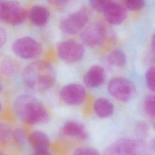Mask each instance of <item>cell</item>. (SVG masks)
<instances>
[{
    "label": "cell",
    "instance_id": "obj_1",
    "mask_svg": "<svg viewBox=\"0 0 155 155\" xmlns=\"http://www.w3.org/2000/svg\"><path fill=\"white\" fill-rule=\"evenodd\" d=\"M22 78L25 85L36 91H44L53 87L56 82L54 70L44 61H35L24 69Z\"/></svg>",
    "mask_w": 155,
    "mask_h": 155
},
{
    "label": "cell",
    "instance_id": "obj_2",
    "mask_svg": "<svg viewBox=\"0 0 155 155\" xmlns=\"http://www.w3.org/2000/svg\"><path fill=\"white\" fill-rule=\"evenodd\" d=\"M13 109L23 122L36 125L47 123L50 119L48 111L38 99L29 94H22L14 101Z\"/></svg>",
    "mask_w": 155,
    "mask_h": 155
},
{
    "label": "cell",
    "instance_id": "obj_3",
    "mask_svg": "<svg viewBox=\"0 0 155 155\" xmlns=\"http://www.w3.org/2000/svg\"><path fill=\"white\" fill-rule=\"evenodd\" d=\"M146 144L140 140L122 138L108 145L104 155H148Z\"/></svg>",
    "mask_w": 155,
    "mask_h": 155
},
{
    "label": "cell",
    "instance_id": "obj_4",
    "mask_svg": "<svg viewBox=\"0 0 155 155\" xmlns=\"http://www.w3.org/2000/svg\"><path fill=\"white\" fill-rule=\"evenodd\" d=\"M28 12L17 1H0V21L12 25L22 23L27 17Z\"/></svg>",
    "mask_w": 155,
    "mask_h": 155
},
{
    "label": "cell",
    "instance_id": "obj_5",
    "mask_svg": "<svg viewBox=\"0 0 155 155\" xmlns=\"http://www.w3.org/2000/svg\"><path fill=\"white\" fill-rule=\"evenodd\" d=\"M107 89L113 97L122 102L131 100L136 91L134 84L130 80L122 77L111 79L108 84Z\"/></svg>",
    "mask_w": 155,
    "mask_h": 155
},
{
    "label": "cell",
    "instance_id": "obj_6",
    "mask_svg": "<svg viewBox=\"0 0 155 155\" xmlns=\"http://www.w3.org/2000/svg\"><path fill=\"white\" fill-rule=\"evenodd\" d=\"M12 50L18 57L23 59H33L38 58L42 52L40 43L33 38L21 37L12 44Z\"/></svg>",
    "mask_w": 155,
    "mask_h": 155
},
{
    "label": "cell",
    "instance_id": "obj_7",
    "mask_svg": "<svg viewBox=\"0 0 155 155\" xmlns=\"http://www.w3.org/2000/svg\"><path fill=\"white\" fill-rule=\"evenodd\" d=\"M89 15L86 10H81L64 18L59 24L60 29L65 33L74 35L82 30L87 24Z\"/></svg>",
    "mask_w": 155,
    "mask_h": 155
},
{
    "label": "cell",
    "instance_id": "obj_8",
    "mask_svg": "<svg viewBox=\"0 0 155 155\" xmlns=\"http://www.w3.org/2000/svg\"><path fill=\"white\" fill-rule=\"evenodd\" d=\"M84 46L73 40L62 41L58 47L59 58L64 62L72 64L79 61L84 54Z\"/></svg>",
    "mask_w": 155,
    "mask_h": 155
},
{
    "label": "cell",
    "instance_id": "obj_9",
    "mask_svg": "<svg viewBox=\"0 0 155 155\" xmlns=\"http://www.w3.org/2000/svg\"><path fill=\"white\" fill-rule=\"evenodd\" d=\"M105 38V29L99 22L91 23L82 31L81 38L87 47H96L104 42Z\"/></svg>",
    "mask_w": 155,
    "mask_h": 155
},
{
    "label": "cell",
    "instance_id": "obj_10",
    "mask_svg": "<svg viewBox=\"0 0 155 155\" xmlns=\"http://www.w3.org/2000/svg\"><path fill=\"white\" fill-rule=\"evenodd\" d=\"M62 101L68 105H79L86 97L84 87L79 84H70L62 88L59 93Z\"/></svg>",
    "mask_w": 155,
    "mask_h": 155
},
{
    "label": "cell",
    "instance_id": "obj_11",
    "mask_svg": "<svg viewBox=\"0 0 155 155\" xmlns=\"http://www.w3.org/2000/svg\"><path fill=\"white\" fill-rule=\"evenodd\" d=\"M102 13L106 21L113 25L121 24L127 16V10L125 7L112 1H108Z\"/></svg>",
    "mask_w": 155,
    "mask_h": 155
},
{
    "label": "cell",
    "instance_id": "obj_12",
    "mask_svg": "<svg viewBox=\"0 0 155 155\" xmlns=\"http://www.w3.org/2000/svg\"><path fill=\"white\" fill-rule=\"evenodd\" d=\"M105 79V72L100 65H94L86 72L84 76V82L86 86L94 88L102 85Z\"/></svg>",
    "mask_w": 155,
    "mask_h": 155
},
{
    "label": "cell",
    "instance_id": "obj_13",
    "mask_svg": "<svg viewBox=\"0 0 155 155\" xmlns=\"http://www.w3.org/2000/svg\"><path fill=\"white\" fill-rule=\"evenodd\" d=\"M27 17L33 24L42 27L47 24L50 17V12L47 7L40 4L33 5L28 12Z\"/></svg>",
    "mask_w": 155,
    "mask_h": 155
},
{
    "label": "cell",
    "instance_id": "obj_14",
    "mask_svg": "<svg viewBox=\"0 0 155 155\" xmlns=\"http://www.w3.org/2000/svg\"><path fill=\"white\" fill-rule=\"evenodd\" d=\"M28 141L35 151H48L50 140L47 135L41 130H34L28 136Z\"/></svg>",
    "mask_w": 155,
    "mask_h": 155
},
{
    "label": "cell",
    "instance_id": "obj_15",
    "mask_svg": "<svg viewBox=\"0 0 155 155\" xmlns=\"http://www.w3.org/2000/svg\"><path fill=\"white\" fill-rule=\"evenodd\" d=\"M62 132L65 135L81 139H85L87 137V132L84 125L76 121L66 122L62 127Z\"/></svg>",
    "mask_w": 155,
    "mask_h": 155
},
{
    "label": "cell",
    "instance_id": "obj_16",
    "mask_svg": "<svg viewBox=\"0 0 155 155\" xmlns=\"http://www.w3.org/2000/svg\"><path fill=\"white\" fill-rule=\"evenodd\" d=\"M94 110L98 117L106 118L110 116L114 111V105L108 99L98 98L94 103Z\"/></svg>",
    "mask_w": 155,
    "mask_h": 155
},
{
    "label": "cell",
    "instance_id": "obj_17",
    "mask_svg": "<svg viewBox=\"0 0 155 155\" xmlns=\"http://www.w3.org/2000/svg\"><path fill=\"white\" fill-rule=\"evenodd\" d=\"M107 61L113 66L122 67L127 64V56L122 50H115L108 55Z\"/></svg>",
    "mask_w": 155,
    "mask_h": 155
},
{
    "label": "cell",
    "instance_id": "obj_18",
    "mask_svg": "<svg viewBox=\"0 0 155 155\" xmlns=\"http://www.w3.org/2000/svg\"><path fill=\"white\" fill-rule=\"evenodd\" d=\"M0 68L2 73L7 76H11L17 72L18 65L14 60L5 59L1 62Z\"/></svg>",
    "mask_w": 155,
    "mask_h": 155
},
{
    "label": "cell",
    "instance_id": "obj_19",
    "mask_svg": "<svg viewBox=\"0 0 155 155\" xmlns=\"http://www.w3.org/2000/svg\"><path fill=\"white\" fill-rule=\"evenodd\" d=\"M143 108L149 116L155 117V95H148L145 97Z\"/></svg>",
    "mask_w": 155,
    "mask_h": 155
},
{
    "label": "cell",
    "instance_id": "obj_20",
    "mask_svg": "<svg viewBox=\"0 0 155 155\" xmlns=\"http://www.w3.org/2000/svg\"><path fill=\"white\" fill-rule=\"evenodd\" d=\"M145 81L148 88L155 92V66L149 68L145 73Z\"/></svg>",
    "mask_w": 155,
    "mask_h": 155
},
{
    "label": "cell",
    "instance_id": "obj_21",
    "mask_svg": "<svg viewBox=\"0 0 155 155\" xmlns=\"http://www.w3.org/2000/svg\"><path fill=\"white\" fill-rule=\"evenodd\" d=\"M123 5L127 10L137 11L144 7L145 2L142 0H127L124 2Z\"/></svg>",
    "mask_w": 155,
    "mask_h": 155
},
{
    "label": "cell",
    "instance_id": "obj_22",
    "mask_svg": "<svg viewBox=\"0 0 155 155\" xmlns=\"http://www.w3.org/2000/svg\"><path fill=\"white\" fill-rule=\"evenodd\" d=\"M71 155H100V154L96 149L93 147H84L76 149Z\"/></svg>",
    "mask_w": 155,
    "mask_h": 155
},
{
    "label": "cell",
    "instance_id": "obj_23",
    "mask_svg": "<svg viewBox=\"0 0 155 155\" xmlns=\"http://www.w3.org/2000/svg\"><path fill=\"white\" fill-rule=\"evenodd\" d=\"M108 0H93L90 1V4L91 7L95 11L99 12H102Z\"/></svg>",
    "mask_w": 155,
    "mask_h": 155
},
{
    "label": "cell",
    "instance_id": "obj_24",
    "mask_svg": "<svg viewBox=\"0 0 155 155\" xmlns=\"http://www.w3.org/2000/svg\"><path fill=\"white\" fill-rule=\"evenodd\" d=\"M136 130L137 134L139 136L143 137L146 136L147 134V132L148 131V127L145 123L141 122L137 124Z\"/></svg>",
    "mask_w": 155,
    "mask_h": 155
},
{
    "label": "cell",
    "instance_id": "obj_25",
    "mask_svg": "<svg viewBox=\"0 0 155 155\" xmlns=\"http://www.w3.org/2000/svg\"><path fill=\"white\" fill-rule=\"evenodd\" d=\"M7 33L5 30L0 27V49L5 44L7 41Z\"/></svg>",
    "mask_w": 155,
    "mask_h": 155
},
{
    "label": "cell",
    "instance_id": "obj_26",
    "mask_svg": "<svg viewBox=\"0 0 155 155\" xmlns=\"http://www.w3.org/2000/svg\"><path fill=\"white\" fill-rule=\"evenodd\" d=\"M15 138L18 142H22L24 140V136L21 131H18L15 134Z\"/></svg>",
    "mask_w": 155,
    "mask_h": 155
},
{
    "label": "cell",
    "instance_id": "obj_27",
    "mask_svg": "<svg viewBox=\"0 0 155 155\" xmlns=\"http://www.w3.org/2000/svg\"><path fill=\"white\" fill-rule=\"evenodd\" d=\"M31 155H51L48 151H35Z\"/></svg>",
    "mask_w": 155,
    "mask_h": 155
},
{
    "label": "cell",
    "instance_id": "obj_28",
    "mask_svg": "<svg viewBox=\"0 0 155 155\" xmlns=\"http://www.w3.org/2000/svg\"><path fill=\"white\" fill-rule=\"evenodd\" d=\"M151 47L152 50L155 53V33H154L153 36H152L151 41Z\"/></svg>",
    "mask_w": 155,
    "mask_h": 155
},
{
    "label": "cell",
    "instance_id": "obj_29",
    "mask_svg": "<svg viewBox=\"0 0 155 155\" xmlns=\"http://www.w3.org/2000/svg\"><path fill=\"white\" fill-rule=\"evenodd\" d=\"M150 146H151V148L152 149L155 150V139H154L151 140V143H150Z\"/></svg>",
    "mask_w": 155,
    "mask_h": 155
},
{
    "label": "cell",
    "instance_id": "obj_30",
    "mask_svg": "<svg viewBox=\"0 0 155 155\" xmlns=\"http://www.w3.org/2000/svg\"><path fill=\"white\" fill-rule=\"evenodd\" d=\"M2 84H1V83L0 82V91H1V90H2Z\"/></svg>",
    "mask_w": 155,
    "mask_h": 155
},
{
    "label": "cell",
    "instance_id": "obj_31",
    "mask_svg": "<svg viewBox=\"0 0 155 155\" xmlns=\"http://www.w3.org/2000/svg\"><path fill=\"white\" fill-rule=\"evenodd\" d=\"M1 107H2V105H1V102H0V111H1Z\"/></svg>",
    "mask_w": 155,
    "mask_h": 155
},
{
    "label": "cell",
    "instance_id": "obj_32",
    "mask_svg": "<svg viewBox=\"0 0 155 155\" xmlns=\"http://www.w3.org/2000/svg\"><path fill=\"white\" fill-rule=\"evenodd\" d=\"M0 155H6V154H2V153H0Z\"/></svg>",
    "mask_w": 155,
    "mask_h": 155
},
{
    "label": "cell",
    "instance_id": "obj_33",
    "mask_svg": "<svg viewBox=\"0 0 155 155\" xmlns=\"http://www.w3.org/2000/svg\"><path fill=\"white\" fill-rule=\"evenodd\" d=\"M154 128H155V125H154Z\"/></svg>",
    "mask_w": 155,
    "mask_h": 155
}]
</instances>
